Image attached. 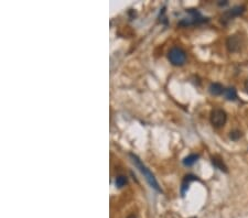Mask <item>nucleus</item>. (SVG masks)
<instances>
[{
	"mask_svg": "<svg viewBox=\"0 0 248 218\" xmlns=\"http://www.w3.org/2000/svg\"><path fill=\"white\" fill-rule=\"evenodd\" d=\"M198 180V177L194 175H186L184 177V180H183L182 182V187H181V194H182V196H184L185 192H186V190L189 188V185H190V183L192 182V181H196Z\"/></svg>",
	"mask_w": 248,
	"mask_h": 218,
	"instance_id": "obj_6",
	"label": "nucleus"
},
{
	"mask_svg": "<svg viewBox=\"0 0 248 218\" xmlns=\"http://www.w3.org/2000/svg\"><path fill=\"white\" fill-rule=\"evenodd\" d=\"M241 137H242V132H241V131H238V130L232 131V132H230V135H229V138L232 139V140H234V141L238 140V139L241 138Z\"/></svg>",
	"mask_w": 248,
	"mask_h": 218,
	"instance_id": "obj_12",
	"label": "nucleus"
},
{
	"mask_svg": "<svg viewBox=\"0 0 248 218\" xmlns=\"http://www.w3.org/2000/svg\"><path fill=\"white\" fill-rule=\"evenodd\" d=\"M129 156L131 158L132 162H134L135 165L138 168V170L140 171V173L142 174V175L144 176V178L147 180V182L149 183V185L151 186L152 188H155L156 190H158V192H162L161 188H160L159 184H158L157 180H156V177L153 176V174L150 172L149 170L147 169V166L144 165V164H142V162L140 161V159L138 158L137 156H135V154H132V153H130Z\"/></svg>",
	"mask_w": 248,
	"mask_h": 218,
	"instance_id": "obj_1",
	"label": "nucleus"
},
{
	"mask_svg": "<svg viewBox=\"0 0 248 218\" xmlns=\"http://www.w3.org/2000/svg\"><path fill=\"white\" fill-rule=\"evenodd\" d=\"M212 162H213V164H214V165H215L217 169H220V171L227 172V168L225 166V164H224V162L222 160H220V159H216V158H213Z\"/></svg>",
	"mask_w": 248,
	"mask_h": 218,
	"instance_id": "obj_10",
	"label": "nucleus"
},
{
	"mask_svg": "<svg viewBox=\"0 0 248 218\" xmlns=\"http://www.w3.org/2000/svg\"><path fill=\"white\" fill-rule=\"evenodd\" d=\"M127 218H137V217H136V215H135V214H130V215L128 216Z\"/></svg>",
	"mask_w": 248,
	"mask_h": 218,
	"instance_id": "obj_13",
	"label": "nucleus"
},
{
	"mask_svg": "<svg viewBox=\"0 0 248 218\" xmlns=\"http://www.w3.org/2000/svg\"><path fill=\"white\" fill-rule=\"evenodd\" d=\"M224 95H225V97L227 98L228 100H235L236 98H237V93H236L235 88H233V87L225 89Z\"/></svg>",
	"mask_w": 248,
	"mask_h": 218,
	"instance_id": "obj_8",
	"label": "nucleus"
},
{
	"mask_svg": "<svg viewBox=\"0 0 248 218\" xmlns=\"http://www.w3.org/2000/svg\"><path fill=\"white\" fill-rule=\"evenodd\" d=\"M241 39L238 38L237 35H230L229 38L227 39V42H226L227 49L230 52H237L241 49Z\"/></svg>",
	"mask_w": 248,
	"mask_h": 218,
	"instance_id": "obj_4",
	"label": "nucleus"
},
{
	"mask_svg": "<svg viewBox=\"0 0 248 218\" xmlns=\"http://www.w3.org/2000/svg\"><path fill=\"white\" fill-rule=\"evenodd\" d=\"M127 184V177L124 175H120L116 178V186L118 188H122L124 187L125 185Z\"/></svg>",
	"mask_w": 248,
	"mask_h": 218,
	"instance_id": "obj_11",
	"label": "nucleus"
},
{
	"mask_svg": "<svg viewBox=\"0 0 248 218\" xmlns=\"http://www.w3.org/2000/svg\"><path fill=\"white\" fill-rule=\"evenodd\" d=\"M211 122L214 127L220 128L223 127L226 122V113L222 109H214L211 113Z\"/></svg>",
	"mask_w": 248,
	"mask_h": 218,
	"instance_id": "obj_3",
	"label": "nucleus"
},
{
	"mask_svg": "<svg viewBox=\"0 0 248 218\" xmlns=\"http://www.w3.org/2000/svg\"><path fill=\"white\" fill-rule=\"evenodd\" d=\"M168 58L173 65L181 66L185 63L186 60V54L185 52L180 48H172L168 53Z\"/></svg>",
	"mask_w": 248,
	"mask_h": 218,
	"instance_id": "obj_2",
	"label": "nucleus"
},
{
	"mask_svg": "<svg viewBox=\"0 0 248 218\" xmlns=\"http://www.w3.org/2000/svg\"><path fill=\"white\" fill-rule=\"evenodd\" d=\"M198 159H199L198 154H190V156H186V158L183 160V164L186 166H191L192 164H194V163L198 161Z\"/></svg>",
	"mask_w": 248,
	"mask_h": 218,
	"instance_id": "obj_9",
	"label": "nucleus"
},
{
	"mask_svg": "<svg viewBox=\"0 0 248 218\" xmlns=\"http://www.w3.org/2000/svg\"><path fill=\"white\" fill-rule=\"evenodd\" d=\"M244 9H245V8H244L243 6H238V7L233 8V9H230L229 11L224 13V17H222V19H223V21L232 20L234 17H237V15H242V13L244 12Z\"/></svg>",
	"mask_w": 248,
	"mask_h": 218,
	"instance_id": "obj_5",
	"label": "nucleus"
},
{
	"mask_svg": "<svg viewBox=\"0 0 248 218\" xmlns=\"http://www.w3.org/2000/svg\"><path fill=\"white\" fill-rule=\"evenodd\" d=\"M245 88H246V90H247V92H248V79L245 82Z\"/></svg>",
	"mask_w": 248,
	"mask_h": 218,
	"instance_id": "obj_14",
	"label": "nucleus"
},
{
	"mask_svg": "<svg viewBox=\"0 0 248 218\" xmlns=\"http://www.w3.org/2000/svg\"><path fill=\"white\" fill-rule=\"evenodd\" d=\"M208 89H210V93L212 94V95H215V96L222 95V94H224V92H225V88L218 83L211 84Z\"/></svg>",
	"mask_w": 248,
	"mask_h": 218,
	"instance_id": "obj_7",
	"label": "nucleus"
}]
</instances>
